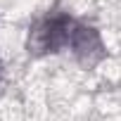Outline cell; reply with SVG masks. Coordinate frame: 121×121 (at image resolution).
<instances>
[{
  "mask_svg": "<svg viewBox=\"0 0 121 121\" xmlns=\"http://www.w3.org/2000/svg\"><path fill=\"white\" fill-rule=\"evenodd\" d=\"M78 22L64 12H55L40 19L29 38V50L33 55H48V52H59L71 48L74 33H76Z\"/></svg>",
  "mask_w": 121,
  "mask_h": 121,
  "instance_id": "6da1fadb",
  "label": "cell"
}]
</instances>
